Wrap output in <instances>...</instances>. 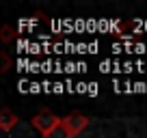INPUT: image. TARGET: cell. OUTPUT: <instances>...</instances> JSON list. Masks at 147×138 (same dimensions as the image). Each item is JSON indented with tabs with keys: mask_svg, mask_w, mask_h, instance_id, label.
Listing matches in <instances>:
<instances>
[{
	"mask_svg": "<svg viewBox=\"0 0 147 138\" xmlns=\"http://www.w3.org/2000/svg\"><path fill=\"white\" fill-rule=\"evenodd\" d=\"M61 121H63V119H59V117H56L52 110H46V108H43L39 115L32 117V127H37L39 132L43 134V138H46L48 134H50L52 129H54L56 125L61 123Z\"/></svg>",
	"mask_w": 147,
	"mask_h": 138,
	"instance_id": "1",
	"label": "cell"
},
{
	"mask_svg": "<svg viewBox=\"0 0 147 138\" xmlns=\"http://www.w3.org/2000/svg\"><path fill=\"white\" fill-rule=\"evenodd\" d=\"M63 125L69 129V134H71V136H76V134H80V132L89 125V117L80 115V112H71V115H67V117L63 119Z\"/></svg>",
	"mask_w": 147,
	"mask_h": 138,
	"instance_id": "2",
	"label": "cell"
},
{
	"mask_svg": "<svg viewBox=\"0 0 147 138\" xmlns=\"http://www.w3.org/2000/svg\"><path fill=\"white\" fill-rule=\"evenodd\" d=\"M18 115L15 112H11V110H0V129L2 132H11L13 129V125H18Z\"/></svg>",
	"mask_w": 147,
	"mask_h": 138,
	"instance_id": "3",
	"label": "cell"
},
{
	"mask_svg": "<svg viewBox=\"0 0 147 138\" xmlns=\"http://www.w3.org/2000/svg\"><path fill=\"white\" fill-rule=\"evenodd\" d=\"M46 138H74V136H71V134H69V129L65 127V125H63V121H61V123L56 125V127L52 129V132L48 134Z\"/></svg>",
	"mask_w": 147,
	"mask_h": 138,
	"instance_id": "4",
	"label": "cell"
},
{
	"mask_svg": "<svg viewBox=\"0 0 147 138\" xmlns=\"http://www.w3.org/2000/svg\"><path fill=\"white\" fill-rule=\"evenodd\" d=\"M11 39H13V28L2 26V41H5V43H9Z\"/></svg>",
	"mask_w": 147,
	"mask_h": 138,
	"instance_id": "5",
	"label": "cell"
},
{
	"mask_svg": "<svg viewBox=\"0 0 147 138\" xmlns=\"http://www.w3.org/2000/svg\"><path fill=\"white\" fill-rule=\"evenodd\" d=\"M0 58H2V65H0V71H7V69H9V65H11L9 56H7L5 52H0Z\"/></svg>",
	"mask_w": 147,
	"mask_h": 138,
	"instance_id": "6",
	"label": "cell"
}]
</instances>
